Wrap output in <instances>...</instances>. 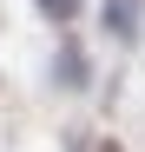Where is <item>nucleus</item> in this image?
I'll use <instances>...</instances> for the list:
<instances>
[{
	"instance_id": "1",
	"label": "nucleus",
	"mask_w": 145,
	"mask_h": 152,
	"mask_svg": "<svg viewBox=\"0 0 145 152\" xmlns=\"http://www.w3.org/2000/svg\"><path fill=\"white\" fill-rule=\"evenodd\" d=\"M59 73H66L59 86H86V60H79V46H72V40L59 46Z\"/></svg>"
},
{
	"instance_id": "2",
	"label": "nucleus",
	"mask_w": 145,
	"mask_h": 152,
	"mask_svg": "<svg viewBox=\"0 0 145 152\" xmlns=\"http://www.w3.org/2000/svg\"><path fill=\"white\" fill-rule=\"evenodd\" d=\"M106 20H112V33L125 40L132 33V0H106Z\"/></svg>"
},
{
	"instance_id": "3",
	"label": "nucleus",
	"mask_w": 145,
	"mask_h": 152,
	"mask_svg": "<svg viewBox=\"0 0 145 152\" xmlns=\"http://www.w3.org/2000/svg\"><path fill=\"white\" fill-rule=\"evenodd\" d=\"M40 7L53 13V20H72V13H79V0H40Z\"/></svg>"
}]
</instances>
